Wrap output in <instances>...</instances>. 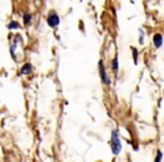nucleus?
<instances>
[{
    "label": "nucleus",
    "instance_id": "1",
    "mask_svg": "<svg viewBox=\"0 0 164 162\" xmlns=\"http://www.w3.org/2000/svg\"><path fill=\"white\" fill-rule=\"evenodd\" d=\"M110 144H111V151H113L114 154H119L121 151V142L120 138L118 136V133L117 131H113L111 133V140H110Z\"/></svg>",
    "mask_w": 164,
    "mask_h": 162
},
{
    "label": "nucleus",
    "instance_id": "2",
    "mask_svg": "<svg viewBox=\"0 0 164 162\" xmlns=\"http://www.w3.org/2000/svg\"><path fill=\"white\" fill-rule=\"evenodd\" d=\"M46 22L50 27H56L60 24V16L55 11H50L47 18H46Z\"/></svg>",
    "mask_w": 164,
    "mask_h": 162
},
{
    "label": "nucleus",
    "instance_id": "3",
    "mask_svg": "<svg viewBox=\"0 0 164 162\" xmlns=\"http://www.w3.org/2000/svg\"><path fill=\"white\" fill-rule=\"evenodd\" d=\"M99 73H100V78H101V81L103 82L105 84H110V79L108 78L107 73H106V69H105V65H103V62H102V60L99 61Z\"/></svg>",
    "mask_w": 164,
    "mask_h": 162
},
{
    "label": "nucleus",
    "instance_id": "4",
    "mask_svg": "<svg viewBox=\"0 0 164 162\" xmlns=\"http://www.w3.org/2000/svg\"><path fill=\"white\" fill-rule=\"evenodd\" d=\"M153 43H154V46L155 47H161L162 44H163V36H162V34H160V33H156V34H154L153 36Z\"/></svg>",
    "mask_w": 164,
    "mask_h": 162
},
{
    "label": "nucleus",
    "instance_id": "5",
    "mask_svg": "<svg viewBox=\"0 0 164 162\" xmlns=\"http://www.w3.org/2000/svg\"><path fill=\"white\" fill-rule=\"evenodd\" d=\"M22 74H28V73L32 72V65L29 63H26L22 67V70H20Z\"/></svg>",
    "mask_w": 164,
    "mask_h": 162
},
{
    "label": "nucleus",
    "instance_id": "6",
    "mask_svg": "<svg viewBox=\"0 0 164 162\" xmlns=\"http://www.w3.org/2000/svg\"><path fill=\"white\" fill-rule=\"evenodd\" d=\"M32 20V15L29 13H25L24 16H23V22H24L25 25H28Z\"/></svg>",
    "mask_w": 164,
    "mask_h": 162
},
{
    "label": "nucleus",
    "instance_id": "7",
    "mask_svg": "<svg viewBox=\"0 0 164 162\" xmlns=\"http://www.w3.org/2000/svg\"><path fill=\"white\" fill-rule=\"evenodd\" d=\"M111 68H113V70H117L118 69V57H115L111 61Z\"/></svg>",
    "mask_w": 164,
    "mask_h": 162
},
{
    "label": "nucleus",
    "instance_id": "8",
    "mask_svg": "<svg viewBox=\"0 0 164 162\" xmlns=\"http://www.w3.org/2000/svg\"><path fill=\"white\" fill-rule=\"evenodd\" d=\"M7 27H8L9 30H16V28H18L19 27V24L17 22H15V20H11Z\"/></svg>",
    "mask_w": 164,
    "mask_h": 162
},
{
    "label": "nucleus",
    "instance_id": "9",
    "mask_svg": "<svg viewBox=\"0 0 164 162\" xmlns=\"http://www.w3.org/2000/svg\"><path fill=\"white\" fill-rule=\"evenodd\" d=\"M162 160V151L161 150H157V154H156V158L154 160V162H161Z\"/></svg>",
    "mask_w": 164,
    "mask_h": 162
},
{
    "label": "nucleus",
    "instance_id": "10",
    "mask_svg": "<svg viewBox=\"0 0 164 162\" xmlns=\"http://www.w3.org/2000/svg\"><path fill=\"white\" fill-rule=\"evenodd\" d=\"M133 52H134V62L135 64H137V51H136V49L135 47H132Z\"/></svg>",
    "mask_w": 164,
    "mask_h": 162
}]
</instances>
